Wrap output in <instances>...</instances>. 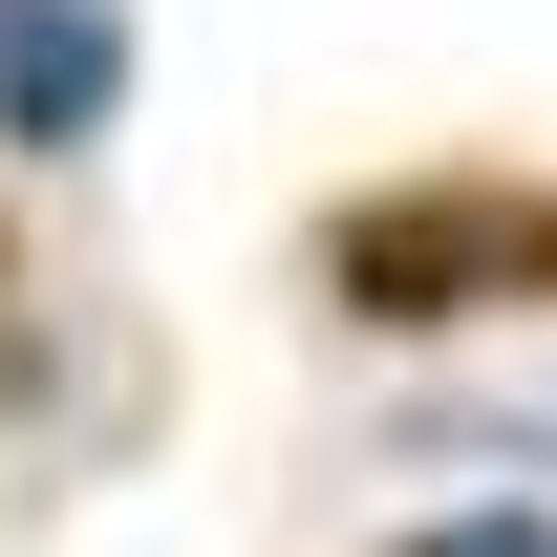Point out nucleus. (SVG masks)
<instances>
[{
  "mask_svg": "<svg viewBox=\"0 0 557 557\" xmlns=\"http://www.w3.org/2000/svg\"><path fill=\"white\" fill-rule=\"evenodd\" d=\"M129 129V0H0V150H108Z\"/></svg>",
  "mask_w": 557,
  "mask_h": 557,
  "instance_id": "nucleus-2",
  "label": "nucleus"
},
{
  "mask_svg": "<svg viewBox=\"0 0 557 557\" xmlns=\"http://www.w3.org/2000/svg\"><path fill=\"white\" fill-rule=\"evenodd\" d=\"M536 278H557V194H515V172H408V194L322 214V300L386 322V344L493 322V300H536Z\"/></svg>",
  "mask_w": 557,
  "mask_h": 557,
  "instance_id": "nucleus-1",
  "label": "nucleus"
},
{
  "mask_svg": "<svg viewBox=\"0 0 557 557\" xmlns=\"http://www.w3.org/2000/svg\"><path fill=\"white\" fill-rule=\"evenodd\" d=\"M386 557H557V515H429V536H386Z\"/></svg>",
  "mask_w": 557,
  "mask_h": 557,
  "instance_id": "nucleus-3",
  "label": "nucleus"
}]
</instances>
